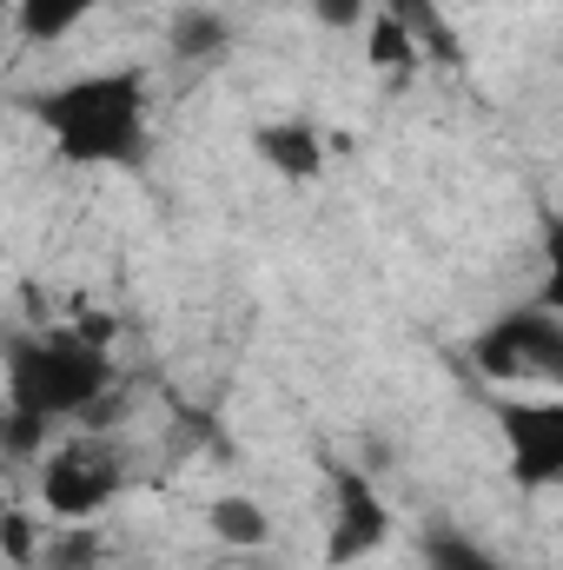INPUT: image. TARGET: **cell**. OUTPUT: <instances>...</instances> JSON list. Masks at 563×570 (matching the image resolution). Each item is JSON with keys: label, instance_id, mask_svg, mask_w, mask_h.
Instances as JSON below:
<instances>
[{"label": "cell", "instance_id": "cell-1", "mask_svg": "<svg viewBox=\"0 0 563 570\" xmlns=\"http://www.w3.org/2000/svg\"><path fill=\"white\" fill-rule=\"evenodd\" d=\"M27 120L47 134V146L67 166H140L146 159V120H152V94H146L140 67H93V73H67L40 94L20 100Z\"/></svg>", "mask_w": 563, "mask_h": 570}, {"label": "cell", "instance_id": "cell-2", "mask_svg": "<svg viewBox=\"0 0 563 570\" xmlns=\"http://www.w3.org/2000/svg\"><path fill=\"white\" fill-rule=\"evenodd\" d=\"M113 379H120L113 352L80 345L60 318L40 325V332L7 338V405L27 412V419H47V425L93 419V405H107Z\"/></svg>", "mask_w": 563, "mask_h": 570}, {"label": "cell", "instance_id": "cell-3", "mask_svg": "<svg viewBox=\"0 0 563 570\" xmlns=\"http://www.w3.org/2000/svg\"><path fill=\"white\" fill-rule=\"evenodd\" d=\"M471 372L484 385H557L563 379V312L557 298H524L477 325Z\"/></svg>", "mask_w": 563, "mask_h": 570}, {"label": "cell", "instance_id": "cell-4", "mask_svg": "<svg viewBox=\"0 0 563 570\" xmlns=\"http://www.w3.org/2000/svg\"><path fill=\"white\" fill-rule=\"evenodd\" d=\"M127 491V458L113 451V438H67L40 451V504L60 524H100V511Z\"/></svg>", "mask_w": 563, "mask_h": 570}, {"label": "cell", "instance_id": "cell-5", "mask_svg": "<svg viewBox=\"0 0 563 570\" xmlns=\"http://www.w3.org/2000/svg\"><path fill=\"white\" fill-rule=\"evenodd\" d=\"M392 544V504L378 498V484L352 464H332V524H325V564H365Z\"/></svg>", "mask_w": 563, "mask_h": 570}, {"label": "cell", "instance_id": "cell-6", "mask_svg": "<svg viewBox=\"0 0 563 570\" xmlns=\"http://www.w3.org/2000/svg\"><path fill=\"white\" fill-rule=\"evenodd\" d=\"M497 425L511 438V478L524 491H557L563 484V405L557 399H504Z\"/></svg>", "mask_w": 563, "mask_h": 570}, {"label": "cell", "instance_id": "cell-7", "mask_svg": "<svg viewBox=\"0 0 563 570\" xmlns=\"http://www.w3.org/2000/svg\"><path fill=\"white\" fill-rule=\"evenodd\" d=\"M253 159L273 173V179H292V186H312L325 173V134L312 120H259L253 127Z\"/></svg>", "mask_w": 563, "mask_h": 570}, {"label": "cell", "instance_id": "cell-8", "mask_svg": "<svg viewBox=\"0 0 563 570\" xmlns=\"http://www.w3.org/2000/svg\"><path fill=\"white\" fill-rule=\"evenodd\" d=\"M233 47V20L206 0H186L166 13V60L172 67H213L219 53Z\"/></svg>", "mask_w": 563, "mask_h": 570}, {"label": "cell", "instance_id": "cell-9", "mask_svg": "<svg viewBox=\"0 0 563 570\" xmlns=\"http://www.w3.org/2000/svg\"><path fill=\"white\" fill-rule=\"evenodd\" d=\"M358 33H365V67H372V73H385V80H412V73L424 67V53H418V40H412V27H405L392 7H372Z\"/></svg>", "mask_w": 563, "mask_h": 570}, {"label": "cell", "instance_id": "cell-10", "mask_svg": "<svg viewBox=\"0 0 563 570\" xmlns=\"http://www.w3.org/2000/svg\"><path fill=\"white\" fill-rule=\"evenodd\" d=\"M100 7H107V0H13L7 20H13V33H20L27 47H60V40H67L73 27H87Z\"/></svg>", "mask_w": 563, "mask_h": 570}, {"label": "cell", "instance_id": "cell-11", "mask_svg": "<svg viewBox=\"0 0 563 570\" xmlns=\"http://www.w3.org/2000/svg\"><path fill=\"white\" fill-rule=\"evenodd\" d=\"M206 531H213L226 551H266V544H273V518H266V504L246 498V491L213 498V504H206Z\"/></svg>", "mask_w": 563, "mask_h": 570}, {"label": "cell", "instance_id": "cell-12", "mask_svg": "<svg viewBox=\"0 0 563 570\" xmlns=\"http://www.w3.org/2000/svg\"><path fill=\"white\" fill-rule=\"evenodd\" d=\"M378 7H392V13L412 27V40H418L424 60H437V67H457V60H464V40H457V27L444 20L437 0H378Z\"/></svg>", "mask_w": 563, "mask_h": 570}, {"label": "cell", "instance_id": "cell-13", "mask_svg": "<svg viewBox=\"0 0 563 570\" xmlns=\"http://www.w3.org/2000/svg\"><path fill=\"white\" fill-rule=\"evenodd\" d=\"M40 570H107V538L100 524H67L60 538H40Z\"/></svg>", "mask_w": 563, "mask_h": 570}, {"label": "cell", "instance_id": "cell-14", "mask_svg": "<svg viewBox=\"0 0 563 570\" xmlns=\"http://www.w3.org/2000/svg\"><path fill=\"white\" fill-rule=\"evenodd\" d=\"M418 558H424V570H504L497 564V551H484L477 538H464V531H451V524L424 531Z\"/></svg>", "mask_w": 563, "mask_h": 570}, {"label": "cell", "instance_id": "cell-15", "mask_svg": "<svg viewBox=\"0 0 563 570\" xmlns=\"http://www.w3.org/2000/svg\"><path fill=\"white\" fill-rule=\"evenodd\" d=\"M60 325H67L80 345H93V352H113V338H120V312H107V305L87 298V292H73V298L60 305Z\"/></svg>", "mask_w": 563, "mask_h": 570}, {"label": "cell", "instance_id": "cell-16", "mask_svg": "<svg viewBox=\"0 0 563 570\" xmlns=\"http://www.w3.org/2000/svg\"><path fill=\"white\" fill-rule=\"evenodd\" d=\"M40 518H33V504H0V558L13 570H33L40 558Z\"/></svg>", "mask_w": 563, "mask_h": 570}, {"label": "cell", "instance_id": "cell-17", "mask_svg": "<svg viewBox=\"0 0 563 570\" xmlns=\"http://www.w3.org/2000/svg\"><path fill=\"white\" fill-rule=\"evenodd\" d=\"M47 419H27V412H13V405H7V412H0V451H7V458H40V451H47Z\"/></svg>", "mask_w": 563, "mask_h": 570}, {"label": "cell", "instance_id": "cell-18", "mask_svg": "<svg viewBox=\"0 0 563 570\" xmlns=\"http://www.w3.org/2000/svg\"><path fill=\"white\" fill-rule=\"evenodd\" d=\"M372 7H378V0H312V20L332 27V33H352V27H365Z\"/></svg>", "mask_w": 563, "mask_h": 570}, {"label": "cell", "instance_id": "cell-19", "mask_svg": "<svg viewBox=\"0 0 563 570\" xmlns=\"http://www.w3.org/2000/svg\"><path fill=\"white\" fill-rule=\"evenodd\" d=\"M7 7H13V0H0V20H7Z\"/></svg>", "mask_w": 563, "mask_h": 570}]
</instances>
